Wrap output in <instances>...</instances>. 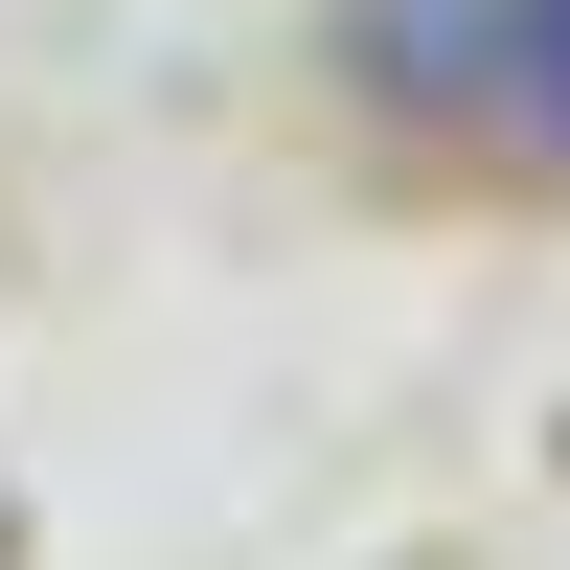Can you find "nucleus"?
<instances>
[{"mask_svg": "<svg viewBox=\"0 0 570 570\" xmlns=\"http://www.w3.org/2000/svg\"><path fill=\"white\" fill-rule=\"evenodd\" d=\"M456 91H480L525 160H570V0H480V69H456Z\"/></svg>", "mask_w": 570, "mask_h": 570, "instance_id": "1", "label": "nucleus"}]
</instances>
